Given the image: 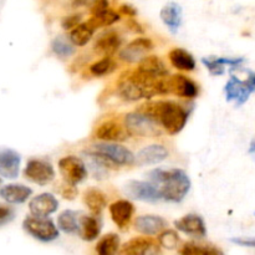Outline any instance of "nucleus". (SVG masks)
I'll use <instances>...</instances> for the list:
<instances>
[{"instance_id":"35","label":"nucleus","mask_w":255,"mask_h":255,"mask_svg":"<svg viewBox=\"0 0 255 255\" xmlns=\"http://www.w3.org/2000/svg\"><path fill=\"white\" fill-rule=\"evenodd\" d=\"M179 236L177 234V232L172 231V229H164L159 233L158 236V244L163 248L169 249H176L177 246L179 244Z\"/></svg>"},{"instance_id":"14","label":"nucleus","mask_w":255,"mask_h":255,"mask_svg":"<svg viewBox=\"0 0 255 255\" xmlns=\"http://www.w3.org/2000/svg\"><path fill=\"white\" fill-rule=\"evenodd\" d=\"M122 45V36L116 30H109L100 35L94 44V50L96 54L112 57L120 50Z\"/></svg>"},{"instance_id":"4","label":"nucleus","mask_w":255,"mask_h":255,"mask_svg":"<svg viewBox=\"0 0 255 255\" xmlns=\"http://www.w3.org/2000/svg\"><path fill=\"white\" fill-rule=\"evenodd\" d=\"M22 228L32 238L42 243H50L59 238V228L47 217H26L22 222Z\"/></svg>"},{"instance_id":"36","label":"nucleus","mask_w":255,"mask_h":255,"mask_svg":"<svg viewBox=\"0 0 255 255\" xmlns=\"http://www.w3.org/2000/svg\"><path fill=\"white\" fill-rule=\"evenodd\" d=\"M202 64L208 69L211 75L214 76H221L226 72V66L217 60V57H203L202 59Z\"/></svg>"},{"instance_id":"45","label":"nucleus","mask_w":255,"mask_h":255,"mask_svg":"<svg viewBox=\"0 0 255 255\" xmlns=\"http://www.w3.org/2000/svg\"><path fill=\"white\" fill-rule=\"evenodd\" d=\"M249 153L255 156V139L251 143V147H249Z\"/></svg>"},{"instance_id":"31","label":"nucleus","mask_w":255,"mask_h":255,"mask_svg":"<svg viewBox=\"0 0 255 255\" xmlns=\"http://www.w3.org/2000/svg\"><path fill=\"white\" fill-rule=\"evenodd\" d=\"M120 251V237L115 233L106 234L96 246L97 255H117Z\"/></svg>"},{"instance_id":"32","label":"nucleus","mask_w":255,"mask_h":255,"mask_svg":"<svg viewBox=\"0 0 255 255\" xmlns=\"http://www.w3.org/2000/svg\"><path fill=\"white\" fill-rule=\"evenodd\" d=\"M51 50L59 59L66 60L76 52L75 45L65 36H56L51 41Z\"/></svg>"},{"instance_id":"46","label":"nucleus","mask_w":255,"mask_h":255,"mask_svg":"<svg viewBox=\"0 0 255 255\" xmlns=\"http://www.w3.org/2000/svg\"><path fill=\"white\" fill-rule=\"evenodd\" d=\"M119 255H133V254L128 253V252H126V251H122V249H121V252H120Z\"/></svg>"},{"instance_id":"24","label":"nucleus","mask_w":255,"mask_h":255,"mask_svg":"<svg viewBox=\"0 0 255 255\" xmlns=\"http://www.w3.org/2000/svg\"><path fill=\"white\" fill-rule=\"evenodd\" d=\"M161 20L171 30L172 34L178 31L182 25V6L177 2L171 1L164 5L161 10Z\"/></svg>"},{"instance_id":"2","label":"nucleus","mask_w":255,"mask_h":255,"mask_svg":"<svg viewBox=\"0 0 255 255\" xmlns=\"http://www.w3.org/2000/svg\"><path fill=\"white\" fill-rule=\"evenodd\" d=\"M148 178L159 191L162 199L172 203L182 202L191 191V179L183 169L157 168L148 172Z\"/></svg>"},{"instance_id":"28","label":"nucleus","mask_w":255,"mask_h":255,"mask_svg":"<svg viewBox=\"0 0 255 255\" xmlns=\"http://www.w3.org/2000/svg\"><path fill=\"white\" fill-rule=\"evenodd\" d=\"M81 213L79 212L67 209L64 211L59 217H57V227L60 231L67 234H77L79 231V219Z\"/></svg>"},{"instance_id":"43","label":"nucleus","mask_w":255,"mask_h":255,"mask_svg":"<svg viewBox=\"0 0 255 255\" xmlns=\"http://www.w3.org/2000/svg\"><path fill=\"white\" fill-rule=\"evenodd\" d=\"M234 244H238L242 247H248V248H255V238H233L232 239Z\"/></svg>"},{"instance_id":"19","label":"nucleus","mask_w":255,"mask_h":255,"mask_svg":"<svg viewBox=\"0 0 255 255\" xmlns=\"http://www.w3.org/2000/svg\"><path fill=\"white\" fill-rule=\"evenodd\" d=\"M122 251H126L133 255H162L161 246L158 242L152 238H133L122 247Z\"/></svg>"},{"instance_id":"7","label":"nucleus","mask_w":255,"mask_h":255,"mask_svg":"<svg viewBox=\"0 0 255 255\" xmlns=\"http://www.w3.org/2000/svg\"><path fill=\"white\" fill-rule=\"evenodd\" d=\"M24 176L27 181L39 186H46L55 179V169L50 162L45 159L31 158L26 163Z\"/></svg>"},{"instance_id":"38","label":"nucleus","mask_w":255,"mask_h":255,"mask_svg":"<svg viewBox=\"0 0 255 255\" xmlns=\"http://www.w3.org/2000/svg\"><path fill=\"white\" fill-rule=\"evenodd\" d=\"M15 218V212L11 207L0 204V227L10 223Z\"/></svg>"},{"instance_id":"15","label":"nucleus","mask_w":255,"mask_h":255,"mask_svg":"<svg viewBox=\"0 0 255 255\" xmlns=\"http://www.w3.org/2000/svg\"><path fill=\"white\" fill-rule=\"evenodd\" d=\"M174 227L177 228V231L182 232L187 236L194 237V238H204L207 236L206 223L198 214L191 213L182 217L181 219L174 222Z\"/></svg>"},{"instance_id":"13","label":"nucleus","mask_w":255,"mask_h":255,"mask_svg":"<svg viewBox=\"0 0 255 255\" xmlns=\"http://www.w3.org/2000/svg\"><path fill=\"white\" fill-rule=\"evenodd\" d=\"M95 137L104 142H124L131 137L126 126L115 120H109L100 125L95 131Z\"/></svg>"},{"instance_id":"11","label":"nucleus","mask_w":255,"mask_h":255,"mask_svg":"<svg viewBox=\"0 0 255 255\" xmlns=\"http://www.w3.org/2000/svg\"><path fill=\"white\" fill-rule=\"evenodd\" d=\"M167 90L168 95L173 94L182 99H196L199 94V86L189 77L182 74L167 76Z\"/></svg>"},{"instance_id":"30","label":"nucleus","mask_w":255,"mask_h":255,"mask_svg":"<svg viewBox=\"0 0 255 255\" xmlns=\"http://www.w3.org/2000/svg\"><path fill=\"white\" fill-rule=\"evenodd\" d=\"M120 19H121V15L109 7V9L104 10V11L99 12V14L92 15L91 19L87 20V22H89L95 30H97V29H101V27L111 26V25H114L115 22L119 21Z\"/></svg>"},{"instance_id":"20","label":"nucleus","mask_w":255,"mask_h":255,"mask_svg":"<svg viewBox=\"0 0 255 255\" xmlns=\"http://www.w3.org/2000/svg\"><path fill=\"white\" fill-rule=\"evenodd\" d=\"M134 228L143 236H157L167 228V222L159 216H141L134 222Z\"/></svg>"},{"instance_id":"40","label":"nucleus","mask_w":255,"mask_h":255,"mask_svg":"<svg viewBox=\"0 0 255 255\" xmlns=\"http://www.w3.org/2000/svg\"><path fill=\"white\" fill-rule=\"evenodd\" d=\"M110 2L109 0H92V2L90 4V11L92 15L99 14V12L104 11V10L109 9Z\"/></svg>"},{"instance_id":"16","label":"nucleus","mask_w":255,"mask_h":255,"mask_svg":"<svg viewBox=\"0 0 255 255\" xmlns=\"http://www.w3.org/2000/svg\"><path fill=\"white\" fill-rule=\"evenodd\" d=\"M133 213V204L129 201H126V199H120V201L114 202L110 206V214H111L112 221L121 231H127L128 229Z\"/></svg>"},{"instance_id":"37","label":"nucleus","mask_w":255,"mask_h":255,"mask_svg":"<svg viewBox=\"0 0 255 255\" xmlns=\"http://www.w3.org/2000/svg\"><path fill=\"white\" fill-rule=\"evenodd\" d=\"M59 193L64 197L65 199H69V201H72V199L76 198L77 196V189L74 184H70L67 182H64L61 186L59 187Z\"/></svg>"},{"instance_id":"25","label":"nucleus","mask_w":255,"mask_h":255,"mask_svg":"<svg viewBox=\"0 0 255 255\" xmlns=\"http://www.w3.org/2000/svg\"><path fill=\"white\" fill-rule=\"evenodd\" d=\"M137 70L153 77L168 76V70H167L166 64H164L158 56H156V55L144 56L143 59L138 62Z\"/></svg>"},{"instance_id":"26","label":"nucleus","mask_w":255,"mask_h":255,"mask_svg":"<svg viewBox=\"0 0 255 255\" xmlns=\"http://www.w3.org/2000/svg\"><path fill=\"white\" fill-rule=\"evenodd\" d=\"M168 59L172 66L181 71H193L196 69V60H194L193 55L181 47L171 50L168 54Z\"/></svg>"},{"instance_id":"42","label":"nucleus","mask_w":255,"mask_h":255,"mask_svg":"<svg viewBox=\"0 0 255 255\" xmlns=\"http://www.w3.org/2000/svg\"><path fill=\"white\" fill-rule=\"evenodd\" d=\"M119 14L126 15L127 17H134L137 15V10L131 4H122L119 7Z\"/></svg>"},{"instance_id":"8","label":"nucleus","mask_w":255,"mask_h":255,"mask_svg":"<svg viewBox=\"0 0 255 255\" xmlns=\"http://www.w3.org/2000/svg\"><path fill=\"white\" fill-rule=\"evenodd\" d=\"M59 171L64 181L70 184L81 183L87 177V168L85 162L76 156H65L59 161Z\"/></svg>"},{"instance_id":"3","label":"nucleus","mask_w":255,"mask_h":255,"mask_svg":"<svg viewBox=\"0 0 255 255\" xmlns=\"http://www.w3.org/2000/svg\"><path fill=\"white\" fill-rule=\"evenodd\" d=\"M86 153L101 157L114 169L119 168V166H132L136 161V157L128 148L114 142H102L95 144L87 149Z\"/></svg>"},{"instance_id":"34","label":"nucleus","mask_w":255,"mask_h":255,"mask_svg":"<svg viewBox=\"0 0 255 255\" xmlns=\"http://www.w3.org/2000/svg\"><path fill=\"white\" fill-rule=\"evenodd\" d=\"M181 255H224V253L211 244L187 243L182 247Z\"/></svg>"},{"instance_id":"17","label":"nucleus","mask_w":255,"mask_h":255,"mask_svg":"<svg viewBox=\"0 0 255 255\" xmlns=\"http://www.w3.org/2000/svg\"><path fill=\"white\" fill-rule=\"evenodd\" d=\"M21 157L11 148H0V176L7 179H15L19 176Z\"/></svg>"},{"instance_id":"10","label":"nucleus","mask_w":255,"mask_h":255,"mask_svg":"<svg viewBox=\"0 0 255 255\" xmlns=\"http://www.w3.org/2000/svg\"><path fill=\"white\" fill-rule=\"evenodd\" d=\"M124 192L127 197H131L132 199L148 202V203H156L162 199L159 191L151 182L129 181L125 184Z\"/></svg>"},{"instance_id":"44","label":"nucleus","mask_w":255,"mask_h":255,"mask_svg":"<svg viewBox=\"0 0 255 255\" xmlns=\"http://www.w3.org/2000/svg\"><path fill=\"white\" fill-rule=\"evenodd\" d=\"M92 0H71V5L74 7H81V6H90Z\"/></svg>"},{"instance_id":"33","label":"nucleus","mask_w":255,"mask_h":255,"mask_svg":"<svg viewBox=\"0 0 255 255\" xmlns=\"http://www.w3.org/2000/svg\"><path fill=\"white\" fill-rule=\"evenodd\" d=\"M117 69V64L112 57L104 56L102 59L97 60L92 65H90L89 71L95 77H104L112 74Z\"/></svg>"},{"instance_id":"12","label":"nucleus","mask_w":255,"mask_h":255,"mask_svg":"<svg viewBox=\"0 0 255 255\" xmlns=\"http://www.w3.org/2000/svg\"><path fill=\"white\" fill-rule=\"evenodd\" d=\"M153 49V42L148 37H136L120 51V59L128 64L139 62Z\"/></svg>"},{"instance_id":"21","label":"nucleus","mask_w":255,"mask_h":255,"mask_svg":"<svg viewBox=\"0 0 255 255\" xmlns=\"http://www.w3.org/2000/svg\"><path fill=\"white\" fill-rule=\"evenodd\" d=\"M168 149L162 144H151L144 148H142L138 152L136 157L137 163L141 166H148V164H157L161 163L162 161L168 157Z\"/></svg>"},{"instance_id":"41","label":"nucleus","mask_w":255,"mask_h":255,"mask_svg":"<svg viewBox=\"0 0 255 255\" xmlns=\"http://www.w3.org/2000/svg\"><path fill=\"white\" fill-rule=\"evenodd\" d=\"M126 25H127V29L131 30V31L134 32V34H143V32H144L142 25L139 24V22L137 21L134 17H128Z\"/></svg>"},{"instance_id":"5","label":"nucleus","mask_w":255,"mask_h":255,"mask_svg":"<svg viewBox=\"0 0 255 255\" xmlns=\"http://www.w3.org/2000/svg\"><path fill=\"white\" fill-rule=\"evenodd\" d=\"M227 101H236L237 107H241L249 100L251 95L255 92V72H249L247 80H241L236 75H232L231 79L224 87Z\"/></svg>"},{"instance_id":"6","label":"nucleus","mask_w":255,"mask_h":255,"mask_svg":"<svg viewBox=\"0 0 255 255\" xmlns=\"http://www.w3.org/2000/svg\"><path fill=\"white\" fill-rule=\"evenodd\" d=\"M125 126L131 136L136 134L139 137H156L159 134V125L151 117L138 111L131 112L125 116Z\"/></svg>"},{"instance_id":"18","label":"nucleus","mask_w":255,"mask_h":255,"mask_svg":"<svg viewBox=\"0 0 255 255\" xmlns=\"http://www.w3.org/2000/svg\"><path fill=\"white\" fill-rule=\"evenodd\" d=\"M59 208V201L51 193H41L34 197L29 203V211L31 216L49 217Z\"/></svg>"},{"instance_id":"39","label":"nucleus","mask_w":255,"mask_h":255,"mask_svg":"<svg viewBox=\"0 0 255 255\" xmlns=\"http://www.w3.org/2000/svg\"><path fill=\"white\" fill-rule=\"evenodd\" d=\"M81 17L82 16L80 14H74V15H69V16H65L64 19L61 20L62 29L72 30L74 27H76L80 22H81Z\"/></svg>"},{"instance_id":"29","label":"nucleus","mask_w":255,"mask_h":255,"mask_svg":"<svg viewBox=\"0 0 255 255\" xmlns=\"http://www.w3.org/2000/svg\"><path fill=\"white\" fill-rule=\"evenodd\" d=\"M95 31H96V30H95L87 21L80 22L76 27H74V29L71 30L69 39L75 46H85V45L92 39Z\"/></svg>"},{"instance_id":"27","label":"nucleus","mask_w":255,"mask_h":255,"mask_svg":"<svg viewBox=\"0 0 255 255\" xmlns=\"http://www.w3.org/2000/svg\"><path fill=\"white\" fill-rule=\"evenodd\" d=\"M84 203L92 214L99 216L107 207L106 194L97 188H90L84 193Z\"/></svg>"},{"instance_id":"22","label":"nucleus","mask_w":255,"mask_h":255,"mask_svg":"<svg viewBox=\"0 0 255 255\" xmlns=\"http://www.w3.org/2000/svg\"><path fill=\"white\" fill-rule=\"evenodd\" d=\"M101 232V222L97 216H85L81 214L79 219V231L77 234L85 242H92L97 239Z\"/></svg>"},{"instance_id":"9","label":"nucleus","mask_w":255,"mask_h":255,"mask_svg":"<svg viewBox=\"0 0 255 255\" xmlns=\"http://www.w3.org/2000/svg\"><path fill=\"white\" fill-rule=\"evenodd\" d=\"M117 92H119L120 97L122 100L128 102L139 101V100H149L153 97V94L149 90H147L146 87L141 86V85L134 82L132 79H129L127 72L121 75V77L119 79Z\"/></svg>"},{"instance_id":"23","label":"nucleus","mask_w":255,"mask_h":255,"mask_svg":"<svg viewBox=\"0 0 255 255\" xmlns=\"http://www.w3.org/2000/svg\"><path fill=\"white\" fill-rule=\"evenodd\" d=\"M32 189L24 184H6L0 189V197L7 203L21 204L31 197Z\"/></svg>"},{"instance_id":"1","label":"nucleus","mask_w":255,"mask_h":255,"mask_svg":"<svg viewBox=\"0 0 255 255\" xmlns=\"http://www.w3.org/2000/svg\"><path fill=\"white\" fill-rule=\"evenodd\" d=\"M136 111L147 115L169 134H177L184 128L189 117V111L181 104L168 100L149 101L141 105Z\"/></svg>"}]
</instances>
